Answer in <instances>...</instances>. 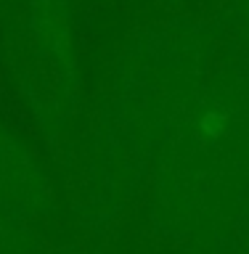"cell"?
I'll use <instances>...</instances> for the list:
<instances>
[{
    "mask_svg": "<svg viewBox=\"0 0 249 254\" xmlns=\"http://www.w3.org/2000/svg\"><path fill=\"white\" fill-rule=\"evenodd\" d=\"M162 127V188L212 209L249 183V95L239 85H202L175 98Z\"/></svg>",
    "mask_w": 249,
    "mask_h": 254,
    "instance_id": "1",
    "label": "cell"
}]
</instances>
